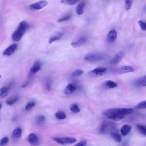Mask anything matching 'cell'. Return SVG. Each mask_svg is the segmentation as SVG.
<instances>
[{
	"label": "cell",
	"mask_w": 146,
	"mask_h": 146,
	"mask_svg": "<svg viewBox=\"0 0 146 146\" xmlns=\"http://www.w3.org/2000/svg\"><path fill=\"white\" fill-rule=\"evenodd\" d=\"M18 99V96H14V97H12L10 99H9L6 102V103L8 105H13L14 104Z\"/></svg>",
	"instance_id": "cell-26"
},
{
	"label": "cell",
	"mask_w": 146,
	"mask_h": 146,
	"mask_svg": "<svg viewBox=\"0 0 146 146\" xmlns=\"http://www.w3.org/2000/svg\"><path fill=\"white\" fill-rule=\"evenodd\" d=\"M1 75H0V78H1Z\"/></svg>",
	"instance_id": "cell-39"
},
{
	"label": "cell",
	"mask_w": 146,
	"mask_h": 146,
	"mask_svg": "<svg viewBox=\"0 0 146 146\" xmlns=\"http://www.w3.org/2000/svg\"><path fill=\"white\" fill-rule=\"evenodd\" d=\"M134 68L132 67L129 66H125L120 67L117 70V72L119 74H124V73H128V72H131L134 71Z\"/></svg>",
	"instance_id": "cell-14"
},
{
	"label": "cell",
	"mask_w": 146,
	"mask_h": 146,
	"mask_svg": "<svg viewBox=\"0 0 146 146\" xmlns=\"http://www.w3.org/2000/svg\"><path fill=\"white\" fill-rule=\"evenodd\" d=\"M70 110L71 112L74 113H78L80 112V108L78 104H73L70 107Z\"/></svg>",
	"instance_id": "cell-27"
},
{
	"label": "cell",
	"mask_w": 146,
	"mask_h": 146,
	"mask_svg": "<svg viewBox=\"0 0 146 146\" xmlns=\"http://www.w3.org/2000/svg\"><path fill=\"white\" fill-rule=\"evenodd\" d=\"M27 140L29 143L32 145H36L39 143V139L38 136L34 133H31L27 137Z\"/></svg>",
	"instance_id": "cell-10"
},
{
	"label": "cell",
	"mask_w": 146,
	"mask_h": 146,
	"mask_svg": "<svg viewBox=\"0 0 146 146\" xmlns=\"http://www.w3.org/2000/svg\"><path fill=\"white\" fill-rule=\"evenodd\" d=\"M28 27H29V25L26 21H21L19 23L17 29L11 35L12 39L15 42L19 41L22 38V36H23Z\"/></svg>",
	"instance_id": "cell-2"
},
{
	"label": "cell",
	"mask_w": 146,
	"mask_h": 146,
	"mask_svg": "<svg viewBox=\"0 0 146 146\" xmlns=\"http://www.w3.org/2000/svg\"><path fill=\"white\" fill-rule=\"evenodd\" d=\"M136 128L138 131L144 136L146 135V128L145 126L143 124H137Z\"/></svg>",
	"instance_id": "cell-24"
},
{
	"label": "cell",
	"mask_w": 146,
	"mask_h": 146,
	"mask_svg": "<svg viewBox=\"0 0 146 146\" xmlns=\"http://www.w3.org/2000/svg\"><path fill=\"white\" fill-rule=\"evenodd\" d=\"M124 52L123 51H119L117 52L115 55L114 56V57L111 59V60L110 61V63L111 64H116L119 63H120L122 59L124 57Z\"/></svg>",
	"instance_id": "cell-7"
},
{
	"label": "cell",
	"mask_w": 146,
	"mask_h": 146,
	"mask_svg": "<svg viewBox=\"0 0 146 146\" xmlns=\"http://www.w3.org/2000/svg\"><path fill=\"white\" fill-rule=\"evenodd\" d=\"M83 74V71L80 70V69H77L74 71L72 72L70 74V78H76L78 76H80Z\"/></svg>",
	"instance_id": "cell-23"
},
{
	"label": "cell",
	"mask_w": 146,
	"mask_h": 146,
	"mask_svg": "<svg viewBox=\"0 0 146 146\" xmlns=\"http://www.w3.org/2000/svg\"><path fill=\"white\" fill-rule=\"evenodd\" d=\"M136 108H139V109H145L146 108V101L144 100V101L139 103L137 105Z\"/></svg>",
	"instance_id": "cell-32"
},
{
	"label": "cell",
	"mask_w": 146,
	"mask_h": 146,
	"mask_svg": "<svg viewBox=\"0 0 146 146\" xmlns=\"http://www.w3.org/2000/svg\"><path fill=\"white\" fill-rule=\"evenodd\" d=\"M84 7H85V2H82L80 3H79L76 9V13L79 15H82L83 13Z\"/></svg>",
	"instance_id": "cell-19"
},
{
	"label": "cell",
	"mask_w": 146,
	"mask_h": 146,
	"mask_svg": "<svg viewBox=\"0 0 146 146\" xmlns=\"http://www.w3.org/2000/svg\"><path fill=\"white\" fill-rule=\"evenodd\" d=\"M104 86L106 87L109 88H114L117 87V84L116 82H113L112 80H107V81L105 82Z\"/></svg>",
	"instance_id": "cell-21"
},
{
	"label": "cell",
	"mask_w": 146,
	"mask_h": 146,
	"mask_svg": "<svg viewBox=\"0 0 146 146\" xmlns=\"http://www.w3.org/2000/svg\"><path fill=\"white\" fill-rule=\"evenodd\" d=\"M104 55L100 53H91L88 54L84 56L85 60L90 62H98L103 60Z\"/></svg>",
	"instance_id": "cell-4"
},
{
	"label": "cell",
	"mask_w": 146,
	"mask_h": 146,
	"mask_svg": "<svg viewBox=\"0 0 146 146\" xmlns=\"http://www.w3.org/2000/svg\"><path fill=\"white\" fill-rule=\"evenodd\" d=\"M76 89V86L72 83L68 84L65 88L64 90V93L66 95H70L75 92Z\"/></svg>",
	"instance_id": "cell-12"
},
{
	"label": "cell",
	"mask_w": 146,
	"mask_h": 146,
	"mask_svg": "<svg viewBox=\"0 0 146 146\" xmlns=\"http://www.w3.org/2000/svg\"><path fill=\"white\" fill-rule=\"evenodd\" d=\"M54 140L58 144L62 145H67L74 143L76 142V139L71 137H55Z\"/></svg>",
	"instance_id": "cell-5"
},
{
	"label": "cell",
	"mask_w": 146,
	"mask_h": 146,
	"mask_svg": "<svg viewBox=\"0 0 146 146\" xmlns=\"http://www.w3.org/2000/svg\"><path fill=\"white\" fill-rule=\"evenodd\" d=\"M111 135L112 137L117 142L120 143L121 140V136L116 131H113L112 132H111Z\"/></svg>",
	"instance_id": "cell-22"
},
{
	"label": "cell",
	"mask_w": 146,
	"mask_h": 146,
	"mask_svg": "<svg viewBox=\"0 0 146 146\" xmlns=\"http://www.w3.org/2000/svg\"><path fill=\"white\" fill-rule=\"evenodd\" d=\"M66 5H72L76 2H78L77 0H62L60 2Z\"/></svg>",
	"instance_id": "cell-28"
},
{
	"label": "cell",
	"mask_w": 146,
	"mask_h": 146,
	"mask_svg": "<svg viewBox=\"0 0 146 146\" xmlns=\"http://www.w3.org/2000/svg\"><path fill=\"white\" fill-rule=\"evenodd\" d=\"M55 115L56 118L59 119V120H64L67 117L66 115L64 112H63L62 111H58V112H56Z\"/></svg>",
	"instance_id": "cell-25"
},
{
	"label": "cell",
	"mask_w": 146,
	"mask_h": 146,
	"mask_svg": "<svg viewBox=\"0 0 146 146\" xmlns=\"http://www.w3.org/2000/svg\"><path fill=\"white\" fill-rule=\"evenodd\" d=\"M106 71H107V68H104V67H97V68H95L94 70H92L90 72V74H92L94 75L99 76V75H102L104 72H105Z\"/></svg>",
	"instance_id": "cell-15"
},
{
	"label": "cell",
	"mask_w": 146,
	"mask_h": 146,
	"mask_svg": "<svg viewBox=\"0 0 146 146\" xmlns=\"http://www.w3.org/2000/svg\"><path fill=\"white\" fill-rule=\"evenodd\" d=\"M48 4L47 1H40L34 3H32L30 5L29 8L31 10H39L43 7H44L46 6H47Z\"/></svg>",
	"instance_id": "cell-6"
},
{
	"label": "cell",
	"mask_w": 146,
	"mask_h": 146,
	"mask_svg": "<svg viewBox=\"0 0 146 146\" xmlns=\"http://www.w3.org/2000/svg\"><path fill=\"white\" fill-rule=\"evenodd\" d=\"M63 36V33H57L52 36H51L50 38H49V40H48V43L49 44H51L56 40H58L59 39H60L62 38Z\"/></svg>",
	"instance_id": "cell-17"
},
{
	"label": "cell",
	"mask_w": 146,
	"mask_h": 146,
	"mask_svg": "<svg viewBox=\"0 0 146 146\" xmlns=\"http://www.w3.org/2000/svg\"><path fill=\"white\" fill-rule=\"evenodd\" d=\"M45 120H46L45 117L44 116H43V115H40V116H39L37 118L36 123L39 125H42V124H43L45 122Z\"/></svg>",
	"instance_id": "cell-29"
},
{
	"label": "cell",
	"mask_w": 146,
	"mask_h": 146,
	"mask_svg": "<svg viewBox=\"0 0 146 146\" xmlns=\"http://www.w3.org/2000/svg\"><path fill=\"white\" fill-rule=\"evenodd\" d=\"M10 88V85L7 86H4L0 89V98H3L7 96L9 93Z\"/></svg>",
	"instance_id": "cell-18"
},
{
	"label": "cell",
	"mask_w": 146,
	"mask_h": 146,
	"mask_svg": "<svg viewBox=\"0 0 146 146\" xmlns=\"http://www.w3.org/2000/svg\"><path fill=\"white\" fill-rule=\"evenodd\" d=\"M17 47L18 46H17V44H12L10 45L7 48H6L4 50V51L3 52V55L4 56H9L11 55L16 51Z\"/></svg>",
	"instance_id": "cell-8"
},
{
	"label": "cell",
	"mask_w": 146,
	"mask_h": 146,
	"mask_svg": "<svg viewBox=\"0 0 146 146\" xmlns=\"http://www.w3.org/2000/svg\"><path fill=\"white\" fill-rule=\"evenodd\" d=\"M133 111V109L131 108H111L105 111L103 113V115L104 117L109 119L118 121L123 119L125 115L132 113Z\"/></svg>",
	"instance_id": "cell-1"
},
{
	"label": "cell",
	"mask_w": 146,
	"mask_h": 146,
	"mask_svg": "<svg viewBox=\"0 0 146 146\" xmlns=\"http://www.w3.org/2000/svg\"><path fill=\"white\" fill-rule=\"evenodd\" d=\"M117 38V32L115 30L113 29L110 30L107 35V42L111 43H113V42L115 41Z\"/></svg>",
	"instance_id": "cell-9"
},
{
	"label": "cell",
	"mask_w": 146,
	"mask_h": 146,
	"mask_svg": "<svg viewBox=\"0 0 146 146\" xmlns=\"http://www.w3.org/2000/svg\"><path fill=\"white\" fill-rule=\"evenodd\" d=\"M2 104H0V110H1V108H2Z\"/></svg>",
	"instance_id": "cell-37"
},
{
	"label": "cell",
	"mask_w": 146,
	"mask_h": 146,
	"mask_svg": "<svg viewBox=\"0 0 146 146\" xmlns=\"http://www.w3.org/2000/svg\"><path fill=\"white\" fill-rule=\"evenodd\" d=\"M41 69V65H40V63L38 61L36 62H35L33 66L31 67L30 70V72H29V74L30 75H33L34 74H35V73H36L37 72L39 71Z\"/></svg>",
	"instance_id": "cell-11"
},
{
	"label": "cell",
	"mask_w": 146,
	"mask_h": 146,
	"mask_svg": "<svg viewBox=\"0 0 146 146\" xmlns=\"http://www.w3.org/2000/svg\"><path fill=\"white\" fill-rule=\"evenodd\" d=\"M71 15V14H67V15H65V16H64V17H63L59 18V19H58V22H64V21H68V20L70 18Z\"/></svg>",
	"instance_id": "cell-33"
},
{
	"label": "cell",
	"mask_w": 146,
	"mask_h": 146,
	"mask_svg": "<svg viewBox=\"0 0 146 146\" xmlns=\"http://www.w3.org/2000/svg\"><path fill=\"white\" fill-rule=\"evenodd\" d=\"M9 141V138L7 136L3 137L2 139L0 140V146H3L5 144H6Z\"/></svg>",
	"instance_id": "cell-31"
},
{
	"label": "cell",
	"mask_w": 146,
	"mask_h": 146,
	"mask_svg": "<svg viewBox=\"0 0 146 146\" xmlns=\"http://www.w3.org/2000/svg\"><path fill=\"white\" fill-rule=\"evenodd\" d=\"M35 105V103L34 101H31L30 102H29L25 106V110H29L30 109H31L32 108H33Z\"/></svg>",
	"instance_id": "cell-30"
},
{
	"label": "cell",
	"mask_w": 146,
	"mask_h": 146,
	"mask_svg": "<svg viewBox=\"0 0 146 146\" xmlns=\"http://www.w3.org/2000/svg\"><path fill=\"white\" fill-rule=\"evenodd\" d=\"M138 25L141 29V30L145 31L146 30V26H145V22L142 20H139L138 21Z\"/></svg>",
	"instance_id": "cell-34"
},
{
	"label": "cell",
	"mask_w": 146,
	"mask_h": 146,
	"mask_svg": "<svg viewBox=\"0 0 146 146\" xmlns=\"http://www.w3.org/2000/svg\"><path fill=\"white\" fill-rule=\"evenodd\" d=\"M86 140H82L80 142H79L78 144H75L74 146H86Z\"/></svg>",
	"instance_id": "cell-36"
},
{
	"label": "cell",
	"mask_w": 146,
	"mask_h": 146,
	"mask_svg": "<svg viewBox=\"0 0 146 146\" xmlns=\"http://www.w3.org/2000/svg\"><path fill=\"white\" fill-rule=\"evenodd\" d=\"M121 146H126V144H125V143L124 144H123V145H122Z\"/></svg>",
	"instance_id": "cell-38"
},
{
	"label": "cell",
	"mask_w": 146,
	"mask_h": 146,
	"mask_svg": "<svg viewBox=\"0 0 146 146\" xmlns=\"http://www.w3.org/2000/svg\"><path fill=\"white\" fill-rule=\"evenodd\" d=\"M131 128H132V127L131 125L128 124H125L121 128L120 132L123 136H125L129 133V132L131 130Z\"/></svg>",
	"instance_id": "cell-16"
},
{
	"label": "cell",
	"mask_w": 146,
	"mask_h": 146,
	"mask_svg": "<svg viewBox=\"0 0 146 146\" xmlns=\"http://www.w3.org/2000/svg\"><path fill=\"white\" fill-rule=\"evenodd\" d=\"M145 75H144L142 77H140L135 80L134 82V85L136 87H145L146 85L145 82Z\"/></svg>",
	"instance_id": "cell-13"
},
{
	"label": "cell",
	"mask_w": 146,
	"mask_h": 146,
	"mask_svg": "<svg viewBox=\"0 0 146 146\" xmlns=\"http://www.w3.org/2000/svg\"><path fill=\"white\" fill-rule=\"evenodd\" d=\"M87 40V36L85 34H80L77 36L71 42V46L74 47H78L83 45Z\"/></svg>",
	"instance_id": "cell-3"
},
{
	"label": "cell",
	"mask_w": 146,
	"mask_h": 146,
	"mask_svg": "<svg viewBox=\"0 0 146 146\" xmlns=\"http://www.w3.org/2000/svg\"><path fill=\"white\" fill-rule=\"evenodd\" d=\"M22 135V129L21 128L17 127L14 129V130L13 132V137L14 139H18L21 137Z\"/></svg>",
	"instance_id": "cell-20"
},
{
	"label": "cell",
	"mask_w": 146,
	"mask_h": 146,
	"mask_svg": "<svg viewBox=\"0 0 146 146\" xmlns=\"http://www.w3.org/2000/svg\"><path fill=\"white\" fill-rule=\"evenodd\" d=\"M132 5V1H125V10H129L131 7Z\"/></svg>",
	"instance_id": "cell-35"
}]
</instances>
